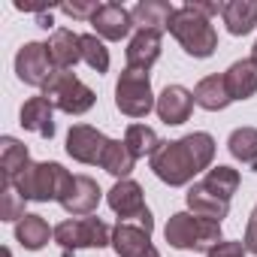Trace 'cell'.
<instances>
[{
  "label": "cell",
  "instance_id": "cell-13",
  "mask_svg": "<svg viewBox=\"0 0 257 257\" xmlns=\"http://www.w3.org/2000/svg\"><path fill=\"white\" fill-rule=\"evenodd\" d=\"M155 112L167 127L185 124L191 118V112H194V91H188L185 85H167L161 91V97H158Z\"/></svg>",
  "mask_w": 257,
  "mask_h": 257
},
{
  "label": "cell",
  "instance_id": "cell-22",
  "mask_svg": "<svg viewBox=\"0 0 257 257\" xmlns=\"http://www.w3.org/2000/svg\"><path fill=\"white\" fill-rule=\"evenodd\" d=\"M224 82L230 88V97L233 100H248L257 94V64L251 58H242V61H233L224 73Z\"/></svg>",
  "mask_w": 257,
  "mask_h": 257
},
{
  "label": "cell",
  "instance_id": "cell-25",
  "mask_svg": "<svg viewBox=\"0 0 257 257\" xmlns=\"http://www.w3.org/2000/svg\"><path fill=\"white\" fill-rule=\"evenodd\" d=\"M100 167H103L109 176H115V179L121 182V179H131V173H134V167H137V158H134L131 149L124 146V140H109Z\"/></svg>",
  "mask_w": 257,
  "mask_h": 257
},
{
  "label": "cell",
  "instance_id": "cell-21",
  "mask_svg": "<svg viewBox=\"0 0 257 257\" xmlns=\"http://www.w3.org/2000/svg\"><path fill=\"white\" fill-rule=\"evenodd\" d=\"M31 164V152L22 140L4 137L0 140V176H4V188H13L16 176Z\"/></svg>",
  "mask_w": 257,
  "mask_h": 257
},
{
  "label": "cell",
  "instance_id": "cell-8",
  "mask_svg": "<svg viewBox=\"0 0 257 257\" xmlns=\"http://www.w3.org/2000/svg\"><path fill=\"white\" fill-rule=\"evenodd\" d=\"M106 146H109V137L91 124H73L67 134V155L85 167H100Z\"/></svg>",
  "mask_w": 257,
  "mask_h": 257
},
{
  "label": "cell",
  "instance_id": "cell-26",
  "mask_svg": "<svg viewBox=\"0 0 257 257\" xmlns=\"http://www.w3.org/2000/svg\"><path fill=\"white\" fill-rule=\"evenodd\" d=\"M227 149L236 161L257 170V127H236L227 140Z\"/></svg>",
  "mask_w": 257,
  "mask_h": 257
},
{
  "label": "cell",
  "instance_id": "cell-28",
  "mask_svg": "<svg viewBox=\"0 0 257 257\" xmlns=\"http://www.w3.org/2000/svg\"><path fill=\"white\" fill-rule=\"evenodd\" d=\"M203 185H206L212 194H218V197H224V200H233V194L239 191V170L218 164V167H212V170L206 173Z\"/></svg>",
  "mask_w": 257,
  "mask_h": 257
},
{
  "label": "cell",
  "instance_id": "cell-29",
  "mask_svg": "<svg viewBox=\"0 0 257 257\" xmlns=\"http://www.w3.org/2000/svg\"><path fill=\"white\" fill-rule=\"evenodd\" d=\"M82 61L94 70V73H106L109 70V49L97 34H82Z\"/></svg>",
  "mask_w": 257,
  "mask_h": 257
},
{
  "label": "cell",
  "instance_id": "cell-12",
  "mask_svg": "<svg viewBox=\"0 0 257 257\" xmlns=\"http://www.w3.org/2000/svg\"><path fill=\"white\" fill-rule=\"evenodd\" d=\"M106 203L109 209L118 215V221H140L149 206H146V194H143V185L134 182V179H121L109 188L106 194Z\"/></svg>",
  "mask_w": 257,
  "mask_h": 257
},
{
  "label": "cell",
  "instance_id": "cell-24",
  "mask_svg": "<svg viewBox=\"0 0 257 257\" xmlns=\"http://www.w3.org/2000/svg\"><path fill=\"white\" fill-rule=\"evenodd\" d=\"M49 239H55V230L49 227V221L43 215L28 212L19 224H16V242L28 251H40L49 245Z\"/></svg>",
  "mask_w": 257,
  "mask_h": 257
},
{
  "label": "cell",
  "instance_id": "cell-10",
  "mask_svg": "<svg viewBox=\"0 0 257 257\" xmlns=\"http://www.w3.org/2000/svg\"><path fill=\"white\" fill-rule=\"evenodd\" d=\"M112 251L118 257H161L152 245V230L140 227L137 221H118L112 227Z\"/></svg>",
  "mask_w": 257,
  "mask_h": 257
},
{
  "label": "cell",
  "instance_id": "cell-31",
  "mask_svg": "<svg viewBox=\"0 0 257 257\" xmlns=\"http://www.w3.org/2000/svg\"><path fill=\"white\" fill-rule=\"evenodd\" d=\"M248 254V248L242 245V242H233V239H224V242H218L206 257H245Z\"/></svg>",
  "mask_w": 257,
  "mask_h": 257
},
{
  "label": "cell",
  "instance_id": "cell-33",
  "mask_svg": "<svg viewBox=\"0 0 257 257\" xmlns=\"http://www.w3.org/2000/svg\"><path fill=\"white\" fill-rule=\"evenodd\" d=\"M242 245L248 248V254H257V206H254L251 215H248V227H245V239H242Z\"/></svg>",
  "mask_w": 257,
  "mask_h": 257
},
{
  "label": "cell",
  "instance_id": "cell-4",
  "mask_svg": "<svg viewBox=\"0 0 257 257\" xmlns=\"http://www.w3.org/2000/svg\"><path fill=\"white\" fill-rule=\"evenodd\" d=\"M170 34L191 58H212L218 49V31L212 28V19L197 13L191 4L176 10V16L170 22Z\"/></svg>",
  "mask_w": 257,
  "mask_h": 257
},
{
  "label": "cell",
  "instance_id": "cell-14",
  "mask_svg": "<svg viewBox=\"0 0 257 257\" xmlns=\"http://www.w3.org/2000/svg\"><path fill=\"white\" fill-rule=\"evenodd\" d=\"M46 49H49V58H52L55 70H73L82 61V34H76L70 28H55Z\"/></svg>",
  "mask_w": 257,
  "mask_h": 257
},
{
  "label": "cell",
  "instance_id": "cell-30",
  "mask_svg": "<svg viewBox=\"0 0 257 257\" xmlns=\"http://www.w3.org/2000/svg\"><path fill=\"white\" fill-rule=\"evenodd\" d=\"M0 194H4V206H0V221H22L28 212H25V200L13 191V188H0Z\"/></svg>",
  "mask_w": 257,
  "mask_h": 257
},
{
  "label": "cell",
  "instance_id": "cell-6",
  "mask_svg": "<svg viewBox=\"0 0 257 257\" xmlns=\"http://www.w3.org/2000/svg\"><path fill=\"white\" fill-rule=\"evenodd\" d=\"M115 106L127 118H146L158 106L155 91H152V76L146 70L124 67V73L115 82Z\"/></svg>",
  "mask_w": 257,
  "mask_h": 257
},
{
  "label": "cell",
  "instance_id": "cell-27",
  "mask_svg": "<svg viewBox=\"0 0 257 257\" xmlns=\"http://www.w3.org/2000/svg\"><path fill=\"white\" fill-rule=\"evenodd\" d=\"M124 146L131 149L134 158L140 161V158H152L158 152L161 140H158V134L152 131L149 124H131V127H127V134H124Z\"/></svg>",
  "mask_w": 257,
  "mask_h": 257
},
{
  "label": "cell",
  "instance_id": "cell-1",
  "mask_svg": "<svg viewBox=\"0 0 257 257\" xmlns=\"http://www.w3.org/2000/svg\"><path fill=\"white\" fill-rule=\"evenodd\" d=\"M215 140L206 131H194L182 140H161L158 152L149 158L152 173L170 185V188H182L191 185V179L203 170H212L215 161Z\"/></svg>",
  "mask_w": 257,
  "mask_h": 257
},
{
  "label": "cell",
  "instance_id": "cell-11",
  "mask_svg": "<svg viewBox=\"0 0 257 257\" xmlns=\"http://www.w3.org/2000/svg\"><path fill=\"white\" fill-rule=\"evenodd\" d=\"M91 28H94V34L100 40L121 43V40L131 37V31L137 25H134V16H131L127 7H121V4H100L97 13L91 16Z\"/></svg>",
  "mask_w": 257,
  "mask_h": 257
},
{
  "label": "cell",
  "instance_id": "cell-34",
  "mask_svg": "<svg viewBox=\"0 0 257 257\" xmlns=\"http://www.w3.org/2000/svg\"><path fill=\"white\" fill-rule=\"evenodd\" d=\"M188 4H191V7H194L197 13H203L206 19L218 16V13H221V7H224V4H200V0H188Z\"/></svg>",
  "mask_w": 257,
  "mask_h": 257
},
{
  "label": "cell",
  "instance_id": "cell-35",
  "mask_svg": "<svg viewBox=\"0 0 257 257\" xmlns=\"http://www.w3.org/2000/svg\"><path fill=\"white\" fill-rule=\"evenodd\" d=\"M251 61L257 64V43H254V49H251Z\"/></svg>",
  "mask_w": 257,
  "mask_h": 257
},
{
  "label": "cell",
  "instance_id": "cell-15",
  "mask_svg": "<svg viewBox=\"0 0 257 257\" xmlns=\"http://www.w3.org/2000/svg\"><path fill=\"white\" fill-rule=\"evenodd\" d=\"M103 200V191L100 185L91 179V176H76L73 179V188L67 191V197L61 200V209L67 215H91Z\"/></svg>",
  "mask_w": 257,
  "mask_h": 257
},
{
  "label": "cell",
  "instance_id": "cell-23",
  "mask_svg": "<svg viewBox=\"0 0 257 257\" xmlns=\"http://www.w3.org/2000/svg\"><path fill=\"white\" fill-rule=\"evenodd\" d=\"M221 19L233 37H248L257 28V0H230L221 7Z\"/></svg>",
  "mask_w": 257,
  "mask_h": 257
},
{
  "label": "cell",
  "instance_id": "cell-32",
  "mask_svg": "<svg viewBox=\"0 0 257 257\" xmlns=\"http://www.w3.org/2000/svg\"><path fill=\"white\" fill-rule=\"evenodd\" d=\"M97 7L100 4H61V13L70 16V19H88L91 22V16L97 13Z\"/></svg>",
  "mask_w": 257,
  "mask_h": 257
},
{
  "label": "cell",
  "instance_id": "cell-3",
  "mask_svg": "<svg viewBox=\"0 0 257 257\" xmlns=\"http://www.w3.org/2000/svg\"><path fill=\"white\" fill-rule=\"evenodd\" d=\"M164 236L176 251H203V254H209L218 242H224L221 221L203 218V215H194V212L170 215V221L164 227Z\"/></svg>",
  "mask_w": 257,
  "mask_h": 257
},
{
  "label": "cell",
  "instance_id": "cell-19",
  "mask_svg": "<svg viewBox=\"0 0 257 257\" xmlns=\"http://www.w3.org/2000/svg\"><path fill=\"white\" fill-rule=\"evenodd\" d=\"M194 103L206 112H221L233 103L230 97V88L224 82V73H212V76H203L194 88Z\"/></svg>",
  "mask_w": 257,
  "mask_h": 257
},
{
  "label": "cell",
  "instance_id": "cell-18",
  "mask_svg": "<svg viewBox=\"0 0 257 257\" xmlns=\"http://www.w3.org/2000/svg\"><path fill=\"white\" fill-rule=\"evenodd\" d=\"M127 55V67L131 70H152L155 61L161 58V34H152V31H137L131 37V43H127L124 49Z\"/></svg>",
  "mask_w": 257,
  "mask_h": 257
},
{
  "label": "cell",
  "instance_id": "cell-5",
  "mask_svg": "<svg viewBox=\"0 0 257 257\" xmlns=\"http://www.w3.org/2000/svg\"><path fill=\"white\" fill-rule=\"evenodd\" d=\"M43 97L67 115H85L97 103V94L73 70H55L52 79L43 85Z\"/></svg>",
  "mask_w": 257,
  "mask_h": 257
},
{
  "label": "cell",
  "instance_id": "cell-16",
  "mask_svg": "<svg viewBox=\"0 0 257 257\" xmlns=\"http://www.w3.org/2000/svg\"><path fill=\"white\" fill-rule=\"evenodd\" d=\"M19 124L25 127V131H31V134H40V137L52 140L55 137V106L43 94L25 100V106L19 112Z\"/></svg>",
  "mask_w": 257,
  "mask_h": 257
},
{
  "label": "cell",
  "instance_id": "cell-9",
  "mask_svg": "<svg viewBox=\"0 0 257 257\" xmlns=\"http://www.w3.org/2000/svg\"><path fill=\"white\" fill-rule=\"evenodd\" d=\"M55 67H52V58H49V49L46 43H25L16 55V76L31 85V88H43L49 79H52Z\"/></svg>",
  "mask_w": 257,
  "mask_h": 257
},
{
  "label": "cell",
  "instance_id": "cell-2",
  "mask_svg": "<svg viewBox=\"0 0 257 257\" xmlns=\"http://www.w3.org/2000/svg\"><path fill=\"white\" fill-rule=\"evenodd\" d=\"M73 173L70 170H64L58 161H43V164H28L19 176H16V182H13V191L28 203V200H34V203H49V200H55V203H61L64 197H67V191L73 188Z\"/></svg>",
  "mask_w": 257,
  "mask_h": 257
},
{
  "label": "cell",
  "instance_id": "cell-17",
  "mask_svg": "<svg viewBox=\"0 0 257 257\" xmlns=\"http://www.w3.org/2000/svg\"><path fill=\"white\" fill-rule=\"evenodd\" d=\"M137 31H152V34H164L170 31V22L176 16V7H170L167 0H140L131 10Z\"/></svg>",
  "mask_w": 257,
  "mask_h": 257
},
{
  "label": "cell",
  "instance_id": "cell-7",
  "mask_svg": "<svg viewBox=\"0 0 257 257\" xmlns=\"http://www.w3.org/2000/svg\"><path fill=\"white\" fill-rule=\"evenodd\" d=\"M55 242L64 248V257H70L79 248H106L112 245V227L103 218H67L55 227Z\"/></svg>",
  "mask_w": 257,
  "mask_h": 257
},
{
  "label": "cell",
  "instance_id": "cell-20",
  "mask_svg": "<svg viewBox=\"0 0 257 257\" xmlns=\"http://www.w3.org/2000/svg\"><path fill=\"white\" fill-rule=\"evenodd\" d=\"M185 203L194 215H203V218H215V221H224L230 215V200L212 194L203 182H194L185 194Z\"/></svg>",
  "mask_w": 257,
  "mask_h": 257
}]
</instances>
